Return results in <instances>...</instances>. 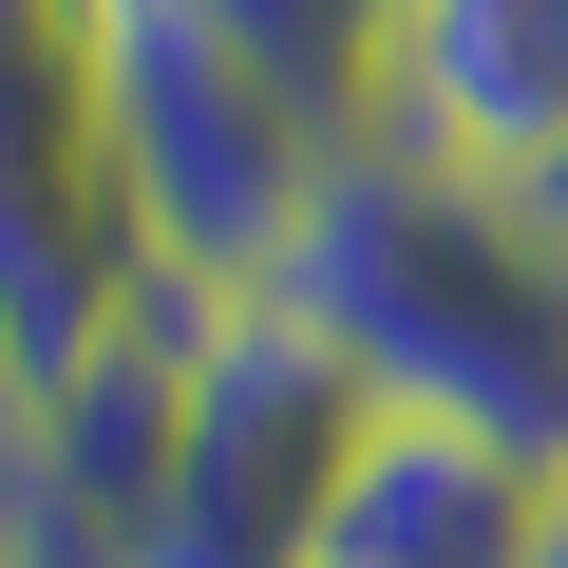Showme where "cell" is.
Segmentation results:
<instances>
[{"instance_id": "obj_10", "label": "cell", "mask_w": 568, "mask_h": 568, "mask_svg": "<svg viewBox=\"0 0 568 568\" xmlns=\"http://www.w3.org/2000/svg\"><path fill=\"white\" fill-rule=\"evenodd\" d=\"M361 20H398V0H361Z\"/></svg>"}, {"instance_id": "obj_8", "label": "cell", "mask_w": 568, "mask_h": 568, "mask_svg": "<svg viewBox=\"0 0 568 568\" xmlns=\"http://www.w3.org/2000/svg\"><path fill=\"white\" fill-rule=\"evenodd\" d=\"M511 209H530V227H549V246H568V152H549V171H530V190H511Z\"/></svg>"}, {"instance_id": "obj_6", "label": "cell", "mask_w": 568, "mask_h": 568, "mask_svg": "<svg viewBox=\"0 0 568 568\" xmlns=\"http://www.w3.org/2000/svg\"><path fill=\"white\" fill-rule=\"evenodd\" d=\"M549 511H568L549 455L379 398V436H361V474H342V511H323V568H530Z\"/></svg>"}, {"instance_id": "obj_5", "label": "cell", "mask_w": 568, "mask_h": 568, "mask_svg": "<svg viewBox=\"0 0 568 568\" xmlns=\"http://www.w3.org/2000/svg\"><path fill=\"white\" fill-rule=\"evenodd\" d=\"M361 152H417L455 190H530L568 152V0H398L379 77H361Z\"/></svg>"}, {"instance_id": "obj_2", "label": "cell", "mask_w": 568, "mask_h": 568, "mask_svg": "<svg viewBox=\"0 0 568 568\" xmlns=\"http://www.w3.org/2000/svg\"><path fill=\"white\" fill-rule=\"evenodd\" d=\"M77 39H95V152H114L152 265L227 284V304H246V284H284V246H304L342 133L284 95L265 58H227L190 0H77Z\"/></svg>"}, {"instance_id": "obj_7", "label": "cell", "mask_w": 568, "mask_h": 568, "mask_svg": "<svg viewBox=\"0 0 568 568\" xmlns=\"http://www.w3.org/2000/svg\"><path fill=\"white\" fill-rule=\"evenodd\" d=\"M0 568H114V549H77V530H0Z\"/></svg>"}, {"instance_id": "obj_3", "label": "cell", "mask_w": 568, "mask_h": 568, "mask_svg": "<svg viewBox=\"0 0 568 568\" xmlns=\"http://www.w3.org/2000/svg\"><path fill=\"white\" fill-rule=\"evenodd\" d=\"M361 436H379V379L284 284H246L209 323V398H190V455H171V511L133 530V568H323Z\"/></svg>"}, {"instance_id": "obj_9", "label": "cell", "mask_w": 568, "mask_h": 568, "mask_svg": "<svg viewBox=\"0 0 568 568\" xmlns=\"http://www.w3.org/2000/svg\"><path fill=\"white\" fill-rule=\"evenodd\" d=\"M530 568H568V511H549V549H530Z\"/></svg>"}, {"instance_id": "obj_4", "label": "cell", "mask_w": 568, "mask_h": 568, "mask_svg": "<svg viewBox=\"0 0 568 568\" xmlns=\"http://www.w3.org/2000/svg\"><path fill=\"white\" fill-rule=\"evenodd\" d=\"M209 323H227V284L152 265L133 304H114V342H95L77 379L0 398V530H77V549H114V568H133V530L171 511L190 398H209Z\"/></svg>"}, {"instance_id": "obj_1", "label": "cell", "mask_w": 568, "mask_h": 568, "mask_svg": "<svg viewBox=\"0 0 568 568\" xmlns=\"http://www.w3.org/2000/svg\"><path fill=\"white\" fill-rule=\"evenodd\" d=\"M284 304L398 417H474V436L568 474V246L511 190H455L417 152H342L304 246H284Z\"/></svg>"}]
</instances>
